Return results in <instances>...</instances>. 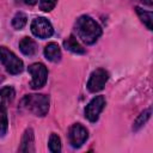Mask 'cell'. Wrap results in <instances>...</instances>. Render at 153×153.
<instances>
[{"mask_svg":"<svg viewBox=\"0 0 153 153\" xmlns=\"http://www.w3.org/2000/svg\"><path fill=\"white\" fill-rule=\"evenodd\" d=\"M75 30L78 37L85 44H93L102 35L99 24L88 16H81L75 22Z\"/></svg>","mask_w":153,"mask_h":153,"instance_id":"1","label":"cell"},{"mask_svg":"<svg viewBox=\"0 0 153 153\" xmlns=\"http://www.w3.org/2000/svg\"><path fill=\"white\" fill-rule=\"evenodd\" d=\"M19 108L35 116L43 117L49 110V97L45 94H26L22 98Z\"/></svg>","mask_w":153,"mask_h":153,"instance_id":"2","label":"cell"},{"mask_svg":"<svg viewBox=\"0 0 153 153\" xmlns=\"http://www.w3.org/2000/svg\"><path fill=\"white\" fill-rule=\"evenodd\" d=\"M0 61L10 74H19L24 69L23 61L8 48L0 45Z\"/></svg>","mask_w":153,"mask_h":153,"instance_id":"3","label":"cell"},{"mask_svg":"<svg viewBox=\"0 0 153 153\" xmlns=\"http://www.w3.org/2000/svg\"><path fill=\"white\" fill-rule=\"evenodd\" d=\"M27 71L31 74L30 87L33 88V90L42 88L45 85L47 79H48V69H47V67L41 62H36V63L30 65Z\"/></svg>","mask_w":153,"mask_h":153,"instance_id":"4","label":"cell"},{"mask_svg":"<svg viewBox=\"0 0 153 153\" xmlns=\"http://www.w3.org/2000/svg\"><path fill=\"white\" fill-rule=\"evenodd\" d=\"M30 29H31V32L33 33V36H36V37H38L41 39L49 38L54 33L53 25L50 24V22L47 18H43V17L35 18L31 22Z\"/></svg>","mask_w":153,"mask_h":153,"instance_id":"5","label":"cell"},{"mask_svg":"<svg viewBox=\"0 0 153 153\" xmlns=\"http://www.w3.org/2000/svg\"><path fill=\"white\" fill-rule=\"evenodd\" d=\"M108 80H109V73L103 68H97L90 75V79L87 81V90L93 93L99 92L100 90L104 88Z\"/></svg>","mask_w":153,"mask_h":153,"instance_id":"6","label":"cell"},{"mask_svg":"<svg viewBox=\"0 0 153 153\" xmlns=\"http://www.w3.org/2000/svg\"><path fill=\"white\" fill-rule=\"evenodd\" d=\"M105 106V97L104 96H96L90 100V103L85 108V117L90 122H96Z\"/></svg>","mask_w":153,"mask_h":153,"instance_id":"7","label":"cell"},{"mask_svg":"<svg viewBox=\"0 0 153 153\" xmlns=\"http://www.w3.org/2000/svg\"><path fill=\"white\" fill-rule=\"evenodd\" d=\"M87 137H88V131L82 124L75 123L69 128L68 139H69V143L72 147L74 148L81 147L87 140Z\"/></svg>","mask_w":153,"mask_h":153,"instance_id":"8","label":"cell"},{"mask_svg":"<svg viewBox=\"0 0 153 153\" xmlns=\"http://www.w3.org/2000/svg\"><path fill=\"white\" fill-rule=\"evenodd\" d=\"M35 136H33V130L32 128H27L23 136H22V141H20V146H19V152H35Z\"/></svg>","mask_w":153,"mask_h":153,"instance_id":"9","label":"cell"},{"mask_svg":"<svg viewBox=\"0 0 153 153\" xmlns=\"http://www.w3.org/2000/svg\"><path fill=\"white\" fill-rule=\"evenodd\" d=\"M44 56L51 62H57L61 60V49L57 43L50 42L44 47Z\"/></svg>","mask_w":153,"mask_h":153,"instance_id":"10","label":"cell"},{"mask_svg":"<svg viewBox=\"0 0 153 153\" xmlns=\"http://www.w3.org/2000/svg\"><path fill=\"white\" fill-rule=\"evenodd\" d=\"M19 49L24 55L32 56L37 51V43L30 37H23L19 42Z\"/></svg>","mask_w":153,"mask_h":153,"instance_id":"11","label":"cell"},{"mask_svg":"<svg viewBox=\"0 0 153 153\" xmlns=\"http://www.w3.org/2000/svg\"><path fill=\"white\" fill-rule=\"evenodd\" d=\"M63 47L66 50H69L74 54H84L85 53V49L79 44V42L76 41V38L73 35H71L67 39L63 41Z\"/></svg>","mask_w":153,"mask_h":153,"instance_id":"12","label":"cell"},{"mask_svg":"<svg viewBox=\"0 0 153 153\" xmlns=\"http://www.w3.org/2000/svg\"><path fill=\"white\" fill-rule=\"evenodd\" d=\"M151 114H152L151 108H147V109H145L143 111H141V114L136 117V120H135L134 123H133V130H134V131H137L140 128H142V127L147 123V121L149 120Z\"/></svg>","mask_w":153,"mask_h":153,"instance_id":"13","label":"cell"},{"mask_svg":"<svg viewBox=\"0 0 153 153\" xmlns=\"http://www.w3.org/2000/svg\"><path fill=\"white\" fill-rule=\"evenodd\" d=\"M14 88L12 86H5L0 90V105H8L14 98Z\"/></svg>","mask_w":153,"mask_h":153,"instance_id":"14","label":"cell"},{"mask_svg":"<svg viewBox=\"0 0 153 153\" xmlns=\"http://www.w3.org/2000/svg\"><path fill=\"white\" fill-rule=\"evenodd\" d=\"M135 11H136L139 18L141 19V22L146 25V27H147L148 30H152V20H153V18H152V12H151V11H146V10L139 7V6L135 7Z\"/></svg>","mask_w":153,"mask_h":153,"instance_id":"15","label":"cell"},{"mask_svg":"<svg viewBox=\"0 0 153 153\" xmlns=\"http://www.w3.org/2000/svg\"><path fill=\"white\" fill-rule=\"evenodd\" d=\"M26 23H27V17H26V14L23 13V12H17L16 16L13 17V19H12V26H13L16 30L23 29Z\"/></svg>","mask_w":153,"mask_h":153,"instance_id":"16","label":"cell"},{"mask_svg":"<svg viewBox=\"0 0 153 153\" xmlns=\"http://www.w3.org/2000/svg\"><path fill=\"white\" fill-rule=\"evenodd\" d=\"M8 128V120H7V111L6 106L0 105V136H4Z\"/></svg>","mask_w":153,"mask_h":153,"instance_id":"17","label":"cell"},{"mask_svg":"<svg viewBox=\"0 0 153 153\" xmlns=\"http://www.w3.org/2000/svg\"><path fill=\"white\" fill-rule=\"evenodd\" d=\"M48 147H49V151L53 152V153H56V152L61 151V140H60L57 134H55V133L50 134V137H49V141H48Z\"/></svg>","mask_w":153,"mask_h":153,"instance_id":"18","label":"cell"},{"mask_svg":"<svg viewBox=\"0 0 153 153\" xmlns=\"http://www.w3.org/2000/svg\"><path fill=\"white\" fill-rule=\"evenodd\" d=\"M57 0H41L39 1V10L43 12H50L55 5H56Z\"/></svg>","mask_w":153,"mask_h":153,"instance_id":"19","label":"cell"},{"mask_svg":"<svg viewBox=\"0 0 153 153\" xmlns=\"http://www.w3.org/2000/svg\"><path fill=\"white\" fill-rule=\"evenodd\" d=\"M23 1H24L26 5H35L38 0H23Z\"/></svg>","mask_w":153,"mask_h":153,"instance_id":"20","label":"cell"}]
</instances>
